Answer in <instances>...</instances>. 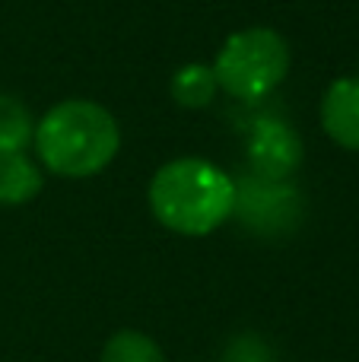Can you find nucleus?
Instances as JSON below:
<instances>
[{
	"instance_id": "f257e3e1",
	"label": "nucleus",
	"mask_w": 359,
	"mask_h": 362,
	"mask_svg": "<svg viewBox=\"0 0 359 362\" xmlns=\"http://www.w3.org/2000/svg\"><path fill=\"white\" fill-rule=\"evenodd\" d=\"M146 204L169 232L204 238L233 216L235 181L207 159L182 156L156 169L146 187Z\"/></svg>"
},
{
	"instance_id": "f03ea898",
	"label": "nucleus",
	"mask_w": 359,
	"mask_h": 362,
	"mask_svg": "<svg viewBox=\"0 0 359 362\" xmlns=\"http://www.w3.org/2000/svg\"><path fill=\"white\" fill-rule=\"evenodd\" d=\"M32 144L42 165L57 178H93L114 163L121 127L99 102L64 99L42 115Z\"/></svg>"
},
{
	"instance_id": "7ed1b4c3",
	"label": "nucleus",
	"mask_w": 359,
	"mask_h": 362,
	"mask_svg": "<svg viewBox=\"0 0 359 362\" xmlns=\"http://www.w3.org/2000/svg\"><path fill=\"white\" fill-rule=\"evenodd\" d=\"M216 86L233 99L254 102L280 86L290 74V45L271 25H248L223 42L210 64Z\"/></svg>"
},
{
	"instance_id": "20e7f679",
	"label": "nucleus",
	"mask_w": 359,
	"mask_h": 362,
	"mask_svg": "<svg viewBox=\"0 0 359 362\" xmlns=\"http://www.w3.org/2000/svg\"><path fill=\"white\" fill-rule=\"evenodd\" d=\"M245 156L258 178L290 181L302 165V140L286 121L258 118L245 137Z\"/></svg>"
},
{
	"instance_id": "39448f33",
	"label": "nucleus",
	"mask_w": 359,
	"mask_h": 362,
	"mask_svg": "<svg viewBox=\"0 0 359 362\" xmlns=\"http://www.w3.org/2000/svg\"><path fill=\"white\" fill-rule=\"evenodd\" d=\"M235 204H261V210L239 213L252 229L264 232H280L290 229L293 219L299 213V194L296 187H290L286 181H267V178H242V185H235Z\"/></svg>"
},
{
	"instance_id": "423d86ee",
	"label": "nucleus",
	"mask_w": 359,
	"mask_h": 362,
	"mask_svg": "<svg viewBox=\"0 0 359 362\" xmlns=\"http://www.w3.org/2000/svg\"><path fill=\"white\" fill-rule=\"evenodd\" d=\"M322 127L337 146L359 153V76H337L322 95Z\"/></svg>"
},
{
	"instance_id": "0eeeda50",
	"label": "nucleus",
	"mask_w": 359,
	"mask_h": 362,
	"mask_svg": "<svg viewBox=\"0 0 359 362\" xmlns=\"http://www.w3.org/2000/svg\"><path fill=\"white\" fill-rule=\"evenodd\" d=\"M45 187V175L25 150L0 153V206H23L35 200Z\"/></svg>"
},
{
	"instance_id": "6e6552de",
	"label": "nucleus",
	"mask_w": 359,
	"mask_h": 362,
	"mask_svg": "<svg viewBox=\"0 0 359 362\" xmlns=\"http://www.w3.org/2000/svg\"><path fill=\"white\" fill-rule=\"evenodd\" d=\"M169 93H172V102L178 108H188V112H197V108H207L210 102L216 99L220 86H216V76H213V67L207 64H184L172 74V83H169Z\"/></svg>"
},
{
	"instance_id": "1a4fd4ad",
	"label": "nucleus",
	"mask_w": 359,
	"mask_h": 362,
	"mask_svg": "<svg viewBox=\"0 0 359 362\" xmlns=\"http://www.w3.org/2000/svg\"><path fill=\"white\" fill-rule=\"evenodd\" d=\"M35 121L23 99L0 93V153H19L32 144Z\"/></svg>"
},
{
	"instance_id": "9d476101",
	"label": "nucleus",
	"mask_w": 359,
	"mask_h": 362,
	"mask_svg": "<svg viewBox=\"0 0 359 362\" xmlns=\"http://www.w3.org/2000/svg\"><path fill=\"white\" fill-rule=\"evenodd\" d=\"M102 362H169L163 346L143 331H114L102 346Z\"/></svg>"
}]
</instances>
